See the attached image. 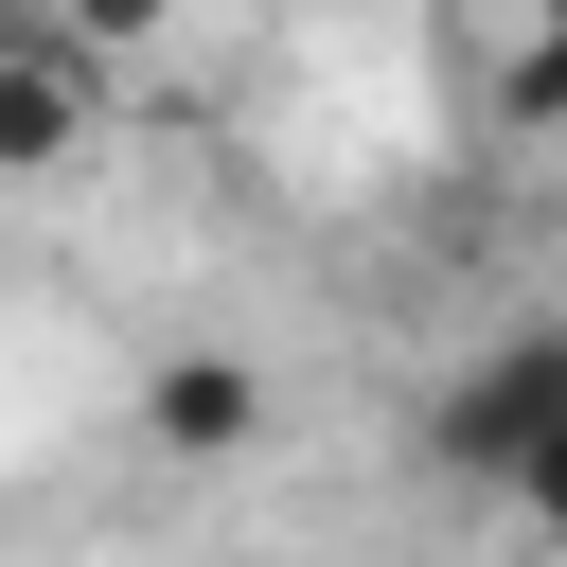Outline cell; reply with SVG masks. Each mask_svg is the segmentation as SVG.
Listing matches in <instances>:
<instances>
[{
	"instance_id": "5b68a950",
	"label": "cell",
	"mask_w": 567,
	"mask_h": 567,
	"mask_svg": "<svg viewBox=\"0 0 567 567\" xmlns=\"http://www.w3.org/2000/svg\"><path fill=\"white\" fill-rule=\"evenodd\" d=\"M514 514H532V532H549V549H567V443H549V461H532V496H514Z\"/></svg>"
},
{
	"instance_id": "7a4b0ae2",
	"label": "cell",
	"mask_w": 567,
	"mask_h": 567,
	"mask_svg": "<svg viewBox=\"0 0 567 567\" xmlns=\"http://www.w3.org/2000/svg\"><path fill=\"white\" fill-rule=\"evenodd\" d=\"M89 124H106V35L89 18H0V177L89 159Z\"/></svg>"
},
{
	"instance_id": "3957f363",
	"label": "cell",
	"mask_w": 567,
	"mask_h": 567,
	"mask_svg": "<svg viewBox=\"0 0 567 567\" xmlns=\"http://www.w3.org/2000/svg\"><path fill=\"white\" fill-rule=\"evenodd\" d=\"M266 443V372L230 354V337H195V354H142V461H177V478H230Z\"/></svg>"
},
{
	"instance_id": "6da1fadb",
	"label": "cell",
	"mask_w": 567,
	"mask_h": 567,
	"mask_svg": "<svg viewBox=\"0 0 567 567\" xmlns=\"http://www.w3.org/2000/svg\"><path fill=\"white\" fill-rule=\"evenodd\" d=\"M567 443V319H514L496 354H461L425 390V461L478 478V496H532V461Z\"/></svg>"
},
{
	"instance_id": "277c9868",
	"label": "cell",
	"mask_w": 567,
	"mask_h": 567,
	"mask_svg": "<svg viewBox=\"0 0 567 567\" xmlns=\"http://www.w3.org/2000/svg\"><path fill=\"white\" fill-rule=\"evenodd\" d=\"M461 89L496 142H567V0H478L461 18Z\"/></svg>"
}]
</instances>
